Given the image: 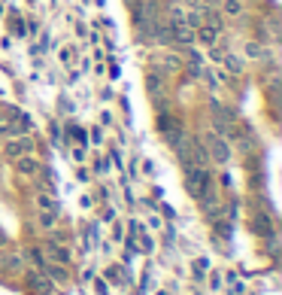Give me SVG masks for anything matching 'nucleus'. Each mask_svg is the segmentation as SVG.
<instances>
[{
    "label": "nucleus",
    "mask_w": 282,
    "mask_h": 295,
    "mask_svg": "<svg viewBox=\"0 0 282 295\" xmlns=\"http://www.w3.org/2000/svg\"><path fill=\"white\" fill-rule=\"evenodd\" d=\"M170 28H173V31H167V33H170V40H179V43H191V40H195V31H191V25H188L185 19L173 22Z\"/></svg>",
    "instance_id": "5"
},
{
    "label": "nucleus",
    "mask_w": 282,
    "mask_h": 295,
    "mask_svg": "<svg viewBox=\"0 0 282 295\" xmlns=\"http://www.w3.org/2000/svg\"><path fill=\"white\" fill-rule=\"evenodd\" d=\"M40 162L33 159V155H22V159H15V173H22V177H30V173H37Z\"/></svg>",
    "instance_id": "7"
},
{
    "label": "nucleus",
    "mask_w": 282,
    "mask_h": 295,
    "mask_svg": "<svg viewBox=\"0 0 282 295\" xmlns=\"http://www.w3.org/2000/svg\"><path fill=\"white\" fill-rule=\"evenodd\" d=\"M25 277H28V283H30L33 292H40V295H52V292H55V283L46 277V271H25Z\"/></svg>",
    "instance_id": "3"
},
{
    "label": "nucleus",
    "mask_w": 282,
    "mask_h": 295,
    "mask_svg": "<svg viewBox=\"0 0 282 295\" xmlns=\"http://www.w3.org/2000/svg\"><path fill=\"white\" fill-rule=\"evenodd\" d=\"M182 3L191 6V9H200V6H203V0H182Z\"/></svg>",
    "instance_id": "17"
},
{
    "label": "nucleus",
    "mask_w": 282,
    "mask_h": 295,
    "mask_svg": "<svg viewBox=\"0 0 282 295\" xmlns=\"http://www.w3.org/2000/svg\"><path fill=\"white\" fill-rule=\"evenodd\" d=\"M37 222H40V229H43V231H55V225H58V213H49V210H40Z\"/></svg>",
    "instance_id": "11"
},
{
    "label": "nucleus",
    "mask_w": 282,
    "mask_h": 295,
    "mask_svg": "<svg viewBox=\"0 0 282 295\" xmlns=\"http://www.w3.org/2000/svg\"><path fill=\"white\" fill-rule=\"evenodd\" d=\"M3 149H6V159H22V155H30L33 152V137H28V134H15V137H9V140L3 143Z\"/></svg>",
    "instance_id": "2"
},
{
    "label": "nucleus",
    "mask_w": 282,
    "mask_h": 295,
    "mask_svg": "<svg viewBox=\"0 0 282 295\" xmlns=\"http://www.w3.org/2000/svg\"><path fill=\"white\" fill-rule=\"evenodd\" d=\"M43 256H46V259H52L55 265H70V250H67L64 244H58V240H49Z\"/></svg>",
    "instance_id": "4"
},
{
    "label": "nucleus",
    "mask_w": 282,
    "mask_h": 295,
    "mask_svg": "<svg viewBox=\"0 0 282 295\" xmlns=\"http://www.w3.org/2000/svg\"><path fill=\"white\" fill-rule=\"evenodd\" d=\"M222 9H225V15H240L243 3H240V0H222Z\"/></svg>",
    "instance_id": "13"
},
{
    "label": "nucleus",
    "mask_w": 282,
    "mask_h": 295,
    "mask_svg": "<svg viewBox=\"0 0 282 295\" xmlns=\"http://www.w3.org/2000/svg\"><path fill=\"white\" fill-rule=\"evenodd\" d=\"M200 146H203V152H206V159H213V162H219V164H225L227 159H231V146H227V140H225L222 134H216V131L203 134Z\"/></svg>",
    "instance_id": "1"
},
{
    "label": "nucleus",
    "mask_w": 282,
    "mask_h": 295,
    "mask_svg": "<svg viewBox=\"0 0 282 295\" xmlns=\"http://www.w3.org/2000/svg\"><path fill=\"white\" fill-rule=\"evenodd\" d=\"M37 207H40V210H49V213H58V204L52 201V195H40V198H37Z\"/></svg>",
    "instance_id": "14"
},
{
    "label": "nucleus",
    "mask_w": 282,
    "mask_h": 295,
    "mask_svg": "<svg viewBox=\"0 0 282 295\" xmlns=\"http://www.w3.org/2000/svg\"><path fill=\"white\" fill-rule=\"evenodd\" d=\"M155 61L161 64L167 73H176V70H182V61L176 58V55H170V52H158V55H155ZM164 70H161V73H164Z\"/></svg>",
    "instance_id": "6"
},
{
    "label": "nucleus",
    "mask_w": 282,
    "mask_h": 295,
    "mask_svg": "<svg viewBox=\"0 0 282 295\" xmlns=\"http://www.w3.org/2000/svg\"><path fill=\"white\" fill-rule=\"evenodd\" d=\"M252 229H255L258 234H264V237H270V234H273V225H270V219H267V216H261V213H255Z\"/></svg>",
    "instance_id": "12"
},
{
    "label": "nucleus",
    "mask_w": 282,
    "mask_h": 295,
    "mask_svg": "<svg viewBox=\"0 0 282 295\" xmlns=\"http://www.w3.org/2000/svg\"><path fill=\"white\" fill-rule=\"evenodd\" d=\"M222 64L227 73H243V67H246V61L240 55H222Z\"/></svg>",
    "instance_id": "10"
},
{
    "label": "nucleus",
    "mask_w": 282,
    "mask_h": 295,
    "mask_svg": "<svg viewBox=\"0 0 282 295\" xmlns=\"http://www.w3.org/2000/svg\"><path fill=\"white\" fill-rule=\"evenodd\" d=\"M246 58H264V46L261 43H246Z\"/></svg>",
    "instance_id": "15"
},
{
    "label": "nucleus",
    "mask_w": 282,
    "mask_h": 295,
    "mask_svg": "<svg viewBox=\"0 0 282 295\" xmlns=\"http://www.w3.org/2000/svg\"><path fill=\"white\" fill-rule=\"evenodd\" d=\"M94 289H97V295H110V289H107V283H103V280H97Z\"/></svg>",
    "instance_id": "16"
},
{
    "label": "nucleus",
    "mask_w": 282,
    "mask_h": 295,
    "mask_svg": "<svg viewBox=\"0 0 282 295\" xmlns=\"http://www.w3.org/2000/svg\"><path fill=\"white\" fill-rule=\"evenodd\" d=\"M219 33H222L219 28H209V25H203V28L197 31V40H200V43H206V46H216V43H219Z\"/></svg>",
    "instance_id": "9"
},
{
    "label": "nucleus",
    "mask_w": 282,
    "mask_h": 295,
    "mask_svg": "<svg viewBox=\"0 0 282 295\" xmlns=\"http://www.w3.org/2000/svg\"><path fill=\"white\" fill-rule=\"evenodd\" d=\"M0 262H3V268L9 271V274H25V259L22 256H3V259H0Z\"/></svg>",
    "instance_id": "8"
}]
</instances>
